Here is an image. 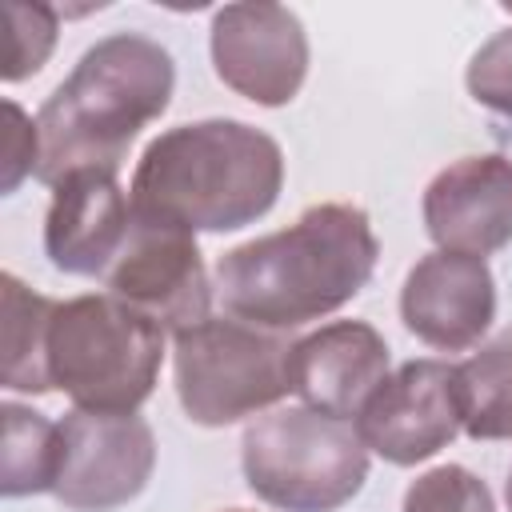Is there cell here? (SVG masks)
<instances>
[{
  "label": "cell",
  "mask_w": 512,
  "mask_h": 512,
  "mask_svg": "<svg viewBox=\"0 0 512 512\" xmlns=\"http://www.w3.org/2000/svg\"><path fill=\"white\" fill-rule=\"evenodd\" d=\"M404 512H496L488 484L464 464H440L404 492Z\"/></svg>",
  "instance_id": "obj_19"
},
{
  "label": "cell",
  "mask_w": 512,
  "mask_h": 512,
  "mask_svg": "<svg viewBox=\"0 0 512 512\" xmlns=\"http://www.w3.org/2000/svg\"><path fill=\"white\" fill-rule=\"evenodd\" d=\"M228 512H244V508H228Z\"/></svg>",
  "instance_id": "obj_24"
},
{
  "label": "cell",
  "mask_w": 512,
  "mask_h": 512,
  "mask_svg": "<svg viewBox=\"0 0 512 512\" xmlns=\"http://www.w3.org/2000/svg\"><path fill=\"white\" fill-rule=\"evenodd\" d=\"M504 12H508V16H512V4H504Z\"/></svg>",
  "instance_id": "obj_23"
},
{
  "label": "cell",
  "mask_w": 512,
  "mask_h": 512,
  "mask_svg": "<svg viewBox=\"0 0 512 512\" xmlns=\"http://www.w3.org/2000/svg\"><path fill=\"white\" fill-rule=\"evenodd\" d=\"M464 84H468V96L476 104L512 120V28L496 32L492 40H484L472 52Z\"/></svg>",
  "instance_id": "obj_20"
},
{
  "label": "cell",
  "mask_w": 512,
  "mask_h": 512,
  "mask_svg": "<svg viewBox=\"0 0 512 512\" xmlns=\"http://www.w3.org/2000/svg\"><path fill=\"white\" fill-rule=\"evenodd\" d=\"M4 112H8V132H4V176H0V192L12 196L40 168V128H36V120L16 100H4Z\"/></svg>",
  "instance_id": "obj_21"
},
{
  "label": "cell",
  "mask_w": 512,
  "mask_h": 512,
  "mask_svg": "<svg viewBox=\"0 0 512 512\" xmlns=\"http://www.w3.org/2000/svg\"><path fill=\"white\" fill-rule=\"evenodd\" d=\"M108 292L128 308L156 320L164 332L196 328L212 316V280L192 232L132 220L128 244L104 276Z\"/></svg>",
  "instance_id": "obj_10"
},
{
  "label": "cell",
  "mask_w": 512,
  "mask_h": 512,
  "mask_svg": "<svg viewBox=\"0 0 512 512\" xmlns=\"http://www.w3.org/2000/svg\"><path fill=\"white\" fill-rule=\"evenodd\" d=\"M164 328L112 292L56 300L48 324V376L84 412H136L160 380Z\"/></svg>",
  "instance_id": "obj_4"
},
{
  "label": "cell",
  "mask_w": 512,
  "mask_h": 512,
  "mask_svg": "<svg viewBox=\"0 0 512 512\" xmlns=\"http://www.w3.org/2000/svg\"><path fill=\"white\" fill-rule=\"evenodd\" d=\"M132 196L116 172H76L52 188L44 252L64 276H108L132 232Z\"/></svg>",
  "instance_id": "obj_13"
},
{
  "label": "cell",
  "mask_w": 512,
  "mask_h": 512,
  "mask_svg": "<svg viewBox=\"0 0 512 512\" xmlns=\"http://www.w3.org/2000/svg\"><path fill=\"white\" fill-rule=\"evenodd\" d=\"M208 52L220 84L260 108H284L308 76V32L284 4L216 8Z\"/></svg>",
  "instance_id": "obj_8"
},
{
  "label": "cell",
  "mask_w": 512,
  "mask_h": 512,
  "mask_svg": "<svg viewBox=\"0 0 512 512\" xmlns=\"http://www.w3.org/2000/svg\"><path fill=\"white\" fill-rule=\"evenodd\" d=\"M368 444L356 420L316 408H276L244 428V484L280 512H336L368 480Z\"/></svg>",
  "instance_id": "obj_5"
},
{
  "label": "cell",
  "mask_w": 512,
  "mask_h": 512,
  "mask_svg": "<svg viewBox=\"0 0 512 512\" xmlns=\"http://www.w3.org/2000/svg\"><path fill=\"white\" fill-rule=\"evenodd\" d=\"M424 228L440 252L492 256L512 244V160L460 156L424 188Z\"/></svg>",
  "instance_id": "obj_12"
},
{
  "label": "cell",
  "mask_w": 512,
  "mask_h": 512,
  "mask_svg": "<svg viewBox=\"0 0 512 512\" xmlns=\"http://www.w3.org/2000/svg\"><path fill=\"white\" fill-rule=\"evenodd\" d=\"M380 240L364 208L328 200L288 228L248 240L216 260L212 288L232 320L292 332L340 312L372 280Z\"/></svg>",
  "instance_id": "obj_1"
},
{
  "label": "cell",
  "mask_w": 512,
  "mask_h": 512,
  "mask_svg": "<svg viewBox=\"0 0 512 512\" xmlns=\"http://www.w3.org/2000/svg\"><path fill=\"white\" fill-rule=\"evenodd\" d=\"M176 396L192 424L224 428L280 404L292 392V344L232 316H208L172 336Z\"/></svg>",
  "instance_id": "obj_6"
},
{
  "label": "cell",
  "mask_w": 512,
  "mask_h": 512,
  "mask_svg": "<svg viewBox=\"0 0 512 512\" xmlns=\"http://www.w3.org/2000/svg\"><path fill=\"white\" fill-rule=\"evenodd\" d=\"M504 504H508V512H512V468H508V480H504Z\"/></svg>",
  "instance_id": "obj_22"
},
{
  "label": "cell",
  "mask_w": 512,
  "mask_h": 512,
  "mask_svg": "<svg viewBox=\"0 0 512 512\" xmlns=\"http://www.w3.org/2000/svg\"><path fill=\"white\" fill-rule=\"evenodd\" d=\"M388 344L364 320H332L292 344V392L304 408L356 420L388 380Z\"/></svg>",
  "instance_id": "obj_14"
},
{
  "label": "cell",
  "mask_w": 512,
  "mask_h": 512,
  "mask_svg": "<svg viewBox=\"0 0 512 512\" xmlns=\"http://www.w3.org/2000/svg\"><path fill=\"white\" fill-rule=\"evenodd\" d=\"M64 464L52 496L72 512H112L132 504L156 468V436L136 412H84L60 420Z\"/></svg>",
  "instance_id": "obj_7"
},
{
  "label": "cell",
  "mask_w": 512,
  "mask_h": 512,
  "mask_svg": "<svg viewBox=\"0 0 512 512\" xmlns=\"http://www.w3.org/2000/svg\"><path fill=\"white\" fill-rule=\"evenodd\" d=\"M4 388L8 392H52L48 376V324L56 312L52 296L32 292L20 276L4 272Z\"/></svg>",
  "instance_id": "obj_15"
},
{
  "label": "cell",
  "mask_w": 512,
  "mask_h": 512,
  "mask_svg": "<svg viewBox=\"0 0 512 512\" xmlns=\"http://www.w3.org/2000/svg\"><path fill=\"white\" fill-rule=\"evenodd\" d=\"M400 320L420 344L436 352L476 348L496 320L492 268L480 256L440 248L420 256L400 288Z\"/></svg>",
  "instance_id": "obj_11"
},
{
  "label": "cell",
  "mask_w": 512,
  "mask_h": 512,
  "mask_svg": "<svg viewBox=\"0 0 512 512\" xmlns=\"http://www.w3.org/2000/svg\"><path fill=\"white\" fill-rule=\"evenodd\" d=\"M284 188L280 144L228 116L160 132L132 172V212L180 232H236L272 212Z\"/></svg>",
  "instance_id": "obj_2"
},
{
  "label": "cell",
  "mask_w": 512,
  "mask_h": 512,
  "mask_svg": "<svg viewBox=\"0 0 512 512\" xmlns=\"http://www.w3.org/2000/svg\"><path fill=\"white\" fill-rule=\"evenodd\" d=\"M0 16H4V32H8L0 76H4V84H20V80L36 76L44 68V60L52 56L60 16L48 4H20V0H4Z\"/></svg>",
  "instance_id": "obj_18"
},
{
  "label": "cell",
  "mask_w": 512,
  "mask_h": 512,
  "mask_svg": "<svg viewBox=\"0 0 512 512\" xmlns=\"http://www.w3.org/2000/svg\"><path fill=\"white\" fill-rule=\"evenodd\" d=\"M464 432L472 440H512V328L456 364Z\"/></svg>",
  "instance_id": "obj_17"
},
{
  "label": "cell",
  "mask_w": 512,
  "mask_h": 512,
  "mask_svg": "<svg viewBox=\"0 0 512 512\" xmlns=\"http://www.w3.org/2000/svg\"><path fill=\"white\" fill-rule=\"evenodd\" d=\"M172 88L176 64L152 36L112 32L96 40L36 112V180L56 188L76 172H116L140 128L164 116Z\"/></svg>",
  "instance_id": "obj_3"
},
{
  "label": "cell",
  "mask_w": 512,
  "mask_h": 512,
  "mask_svg": "<svg viewBox=\"0 0 512 512\" xmlns=\"http://www.w3.org/2000/svg\"><path fill=\"white\" fill-rule=\"evenodd\" d=\"M356 432L380 460L412 468L432 460L464 432L460 380L448 360H408L372 392L356 416Z\"/></svg>",
  "instance_id": "obj_9"
},
{
  "label": "cell",
  "mask_w": 512,
  "mask_h": 512,
  "mask_svg": "<svg viewBox=\"0 0 512 512\" xmlns=\"http://www.w3.org/2000/svg\"><path fill=\"white\" fill-rule=\"evenodd\" d=\"M4 452H0V488L8 500L16 496H40L52 492L60 480L64 464V436L60 424L48 416L24 408V404H4Z\"/></svg>",
  "instance_id": "obj_16"
}]
</instances>
